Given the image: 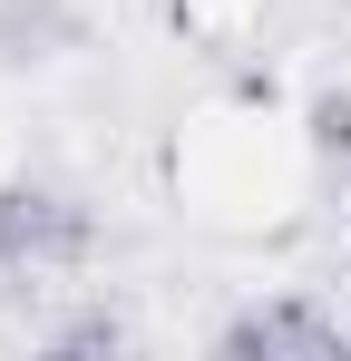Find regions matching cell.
Masks as SVG:
<instances>
[{"instance_id":"obj_1","label":"cell","mask_w":351,"mask_h":361,"mask_svg":"<svg viewBox=\"0 0 351 361\" xmlns=\"http://www.w3.org/2000/svg\"><path fill=\"white\" fill-rule=\"evenodd\" d=\"M68 254H88V215L49 185L10 176L0 185V274H39V264H68Z\"/></svg>"},{"instance_id":"obj_2","label":"cell","mask_w":351,"mask_h":361,"mask_svg":"<svg viewBox=\"0 0 351 361\" xmlns=\"http://www.w3.org/2000/svg\"><path fill=\"white\" fill-rule=\"evenodd\" d=\"M215 342L225 352H351V332L332 312H312V302H254V312H234Z\"/></svg>"},{"instance_id":"obj_3","label":"cell","mask_w":351,"mask_h":361,"mask_svg":"<svg viewBox=\"0 0 351 361\" xmlns=\"http://www.w3.org/2000/svg\"><path fill=\"white\" fill-rule=\"evenodd\" d=\"M312 157H351V88L312 98Z\"/></svg>"}]
</instances>
